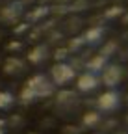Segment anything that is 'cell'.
<instances>
[{
    "label": "cell",
    "instance_id": "cell-1",
    "mask_svg": "<svg viewBox=\"0 0 128 134\" xmlns=\"http://www.w3.org/2000/svg\"><path fill=\"white\" fill-rule=\"evenodd\" d=\"M54 93V84L48 76L45 75H34L28 78L24 88L21 90V103L22 104H32L37 99H46Z\"/></svg>",
    "mask_w": 128,
    "mask_h": 134
},
{
    "label": "cell",
    "instance_id": "cell-2",
    "mask_svg": "<svg viewBox=\"0 0 128 134\" xmlns=\"http://www.w3.org/2000/svg\"><path fill=\"white\" fill-rule=\"evenodd\" d=\"M74 76H76V67L67 62H59V63L52 65V69H50V80L54 86H65Z\"/></svg>",
    "mask_w": 128,
    "mask_h": 134
},
{
    "label": "cell",
    "instance_id": "cell-3",
    "mask_svg": "<svg viewBox=\"0 0 128 134\" xmlns=\"http://www.w3.org/2000/svg\"><path fill=\"white\" fill-rule=\"evenodd\" d=\"M123 76H124V69L119 63H108L100 71V82L106 88H109V90H113L115 86H119Z\"/></svg>",
    "mask_w": 128,
    "mask_h": 134
},
{
    "label": "cell",
    "instance_id": "cell-4",
    "mask_svg": "<svg viewBox=\"0 0 128 134\" xmlns=\"http://www.w3.org/2000/svg\"><path fill=\"white\" fill-rule=\"evenodd\" d=\"M119 106H121V93L115 90H108L97 99V110L100 114L102 112H106V114L115 112Z\"/></svg>",
    "mask_w": 128,
    "mask_h": 134
},
{
    "label": "cell",
    "instance_id": "cell-5",
    "mask_svg": "<svg viewBox=\"0 0 128 134\" xmlns=\"http://www.w3.org/2000/svg\"><path fill=\"white\" fill-rule=\"evenodd\" d=\"M99 84H100V76L91 71H86L76 78V88L80 93H91L99 88Z\"/></svg>",
    "mask_w": 128,
    "mask_h": 134
},
{
    "label": "cell",
    "instance_id": "cell-6",
    "mask_svg": "<svg viewBox=\"0 0 128 134\" xmlns=\"http://www.w3.org/2000/svg\"><path fill=\"white\" fill-rule=\"evenodd\" d=\"M22 2H11L8 6L2 8V11H0V21L2 23H8V24H13L17 23L21 17H22Z\"/></svg>",
    "mask_w": 128,
    "mask_h": 134
},
{
    "label": "cell",
    "instance_id": "cell-7",
    "mask_svg": "<svg viewBox=\"0 0 128 134\" xmlns=\"http://www.w3.org/2000/svg\"><path fill=\"white\" fill-rule=\"evenodd\" d=\"M24 69H26V62H24L22 58H19V56H9V58H6V62H4V65H2V71H4L6 75H9V76L21 75Z\"/></svg>",
    "mask_w": 128,
    "mask_h": 134
},
{
    "label": "cell",
    "instance_id": "cell-8",
    "mask_svg": "<svg viewBox=\"0 0 128 134\" xmlns=\"http://www.w3.org/2000/svg\"><path fill=\"white\" fill-rule=\"evenodd\" d=\"M106 34V28L104 26H91L87 28L84 34H82V39H84V45H97L102 41Z\"/></svg>",
    "mask_w": 128,
    "mask_h": 134
},
{
    "label": "cell",
    "instance_id": "cell-9",
    "mask_svg": "<svg viewBox=\"0 0 128 134\" xmlns=\"http://www.w3.org/2000/svg\"><path fill=\"white\" fill-rule=\"evenodd\" d=\"M48 58H50V50L46 45H37L28 52V62L34 63V65H39V63L46 62Z\"/></svg>",
    "mask_w": 128,
    "mask_h": 134
},
{
    "label": "cell",
    "instance_id": "cell-10",
    "mask_svg": "<svg viewBox=\"0 0 128 134\" xmlns=\"http://www.w3.org/2000/svg\"><path fill=\"white\" fill-rule=\"evenodd\" d=\"M56 104L59 108H72L78 104V95L74 91H69V90H61L56 95Z\"/></svg>",
    "mask_w": 128,
    "mask_h": 134
},
{
    "label": "cell",
    "instance_id": "cell-11",
    "mask_svg": "<svg viewBox=\"0 0 128 134\" xmlns=\"http://www.w3.org/2000/svg\"><path fill=\"white\" fill-rule=\"evenodd\" d=\"M102 125V114L99 110H89L82 115V129H99Z\"/></svg>",
    "mask_w": 128,
    "mask_h": 134
},
{
    "label": "cell",
    "instance_id": "cell-12",
    "mask_svg": "<svg viewBox=\"0 0 128 134\" xmlns=\"http://www.w3.org/2000/svg\"><path fill=\"white\" fill-rule=\"evenodd\" d=\"M108 65V58H104V56H100V54H97V56H93V58H89L87 60V63H86V67H87V71H91V73H100L104 67Z\"/></svg>",
    "mask_w": 128,
    "mask_h": 134
},
{
    "label": "cell",
    "instance_id": "cell-13",
    "mask_svg": "<svg viewBox=\"0 0 128 134\" xmlns=\"http://www.w3.org/2000/svg\"><path fill=\"white\" fill-rule=\"evenodd\" d=\"M48 11H50V9L46 8V6L34 8L32 11H28V13H26V19H28V21H32V23H35V21H41L43 17H46V15H48Z\"/></svg>",
    "mask_w": 128,
    "mask_h": 134
},
{
    "label": "cell",
    "instance_id": "cell-14",
    "mask_svg": "<svg viewBox=\"0 0 128 134\" xmlns=\"http://www.w3.org/2000/svg\"><path fill=\"white\" fill-rule=\"evenodd\" d=\"M117 50H119V43H117L115 39H111V41H106V43L102 45V48H100V52H99V54L109 60L111 56L117 52Z\"/></svg>",
    "mask_w": 128,
    "mask_h": 134
},
{
    "label": "cell",
    "instance_id": "cell-15",
    "mask_svg": "<svg viewBox=\"0 0 128 134\" xmlns=\"http://www.w3.org/2000/svg\"><path fill=\"white\" fill-rule=\"evenodd\" d=\"M15 104V95L8 90L0 91V110H9Z\"/></svg>",
    "mask_w": 128,
    "mask_h": 134
},
{
    "label": "cell",
    "instance_id": "cell-16",
    "mask_svg": "<svg viewBox=\"0 0 128 134\" xmlns=\"http://www.w3.org/2000/svg\"><path fill=\"white\" fill-rule=\"evenodd\" d=\"M124 11H126V9H124L123 6H109V8L104 11V19L113 21V19H117V17H121Z\"/></svg>",
    "mask_w": 128,
    "mask_h": 134
},
{
    "label": "cell",
    "instance_id": "cell-17",
    "mask_svg": "<svg viewBox=\"0 0 128 134\" xmlns=\"http://www.w3.org/2000/svg\"><path fill=\"white\" fill-rule=\"evenodd\" d=\"M84 47V39L82 36H76V37H71L69 39V45H67V50L69 52H78L80 48Z\"/></svg>",
    "mask_w": 128,
    "mask_h": 134
},
{
    "label": "cell",
    "instance_id": "cell-18",
    "mask_svg": "<svg viewBox=\"0 0 128 134\" xmlns=\"http://www.w3.org/2000/svg\"><path fill=\"white\" fill-rule=\"evenodd\" d=\"M69 50H67V47H61V48H56V52H54V60H56V63H59V62H65L67 58H69Z\"/></svg>",
    "mask_w": 128,
    "mask_h": 134
},
{
    "label": "cell",
    "instance_id": "cell-19",
    "mask_svg": "<svg viewBox=\"0 0 128 134\" xmlns=\"http://www.w3.org/2000/svg\"><path fill=\"white\" fill-rule=\"evenodd\" d=\"M63 134H82V127L67 125V127H63Z\"/></svg>",
    "mask_w": 128,
    "mask_h": 134
},
{
    "label": "cell",
    "instance_id": "cell-20",
    "mask_svg": "<svg viewBox=\"0 0 128 134\" xmlns=\"http://www.w3.org/2000/svg\"><path fill=\"white\" fill-rule=\"evenodd\" d=\"M87 4H89L87 0H76V2L71 6V9H72V11H80V9H84Z\"/></svg>",
    "mask_w": 128,
    "mask_h": 134
},
{
    "label": "cell",
    "instance_id": "cell-21",
    "mask_svg": "<svg viewBox=\"0 0 128 134\" xmlns=\"http://www.w3.org/2000/svg\"><path fill=\"white\" fill-rule=\"evenodd\" d=\"M6 48L9 50V52H11V50H21V48H22V43H21V41H11V43L6 45Z\"/></svg>",
    "mask_w": 128,
    "mask_h": 134
},
{
    "label": "cell",
    "instance_id": "cell-22",
    "mask_svg": "<svg viewBox=\"0 0 128 134\" xmlns=\"http://www.w3.org/2000/svg\"><path fill=\"white\" fill-rule=\"evenodd\" d=\"M9 123H11V127H21L22 125V117L21 115H13L9 119Z\"/></svg>",
    "mask_w": 128,
    "mask_h": 134
},
{
    "label": "cell",
    "instance_id": "cell-23",
    "mask_svg": "<svg viewBox=\"0 0 128 134\" xmlns=\"http://www.w3.org/2000/svg\"><path fill=\"white\" fill-rule=\"evenodd\" d=\"M6 132H8V121L0 119V134H6Z\"/></svg>",
    "mask_w": 128,
    "mask_h": 134
},
{
    "label": "cell",
    "instance_id": "cell-24",
    "mask_svg": "<svg viewBox=\"0 0 128 134\" xmlns=\"http://www.w3.org/2000/svg\"><path fill=\"white\" fill-rule=\"evenodd\" d=\"M28 28H30V24H28V23H24V24H19V28L15 30V34H22V32H26Z\"/></svg>",
    "mask_w": 128,
    "mask_h": 134
},
{
    "label": "cell",
    "instance_id": "cell-25",
    "mask_svg": "<svg viewBox=\"0 0 128 134\" xmlns=\"http://www.w3.org/2000/svg\"><path fill=\"white\" fill-rule=\"evenodd\" d=\"M78 23H80L78 19H74V21H71V23H69V30H76V28H78V26H76Z\"/></svg>",
    "mask_w": 128,
    "mask_h": 134
},
{
    "label": "cell",
    "instance_id": "cell-26",
    "mask_svg": "<svg viewBox=\"0 0 128 134\" xmlns=\"http://www.w3.org/2000/svg\"><path fill=\"white\" fill-rule=\"evenodd\" d=\"M121 21H123V24H128V11H124L121 15Z\"/></svg>",
    "mask_w": 128,
    "mask_h": 134
},
{
    "label": "cell",
    "instance_id": "cell-27",
    "mask_svg": "<svg viewBox=\"0 0 128 134\" xmlns=\"http://www.w3.org/2000/svg\"><path fill=\"white\" fill-rule=\"evenodd\" d=\"M113 134H128V132H124V130H117V132H113Z\"/></svg>",
    "mask_w": 128,
    "mask_h": 134
},
{
    "label": "cell",
    "instance_id": "cell-28",
    "mask_svg": "<svg viewBox=\"0 0 128 134\" xmlns=\"http://www.w3.org/2000/svg\"><path fill=\"white\" fill-rule=\"evenodd\" d=\"M95 134H104V132H95Z\"/></svg>",
    "mask_w": 128,
    "mask_h": 134
},
{
    "label": "cell",
    "instance_id": "cell-29",
    "mask_svg": "<svg viewBox=\"0 0 128 134\" xmlns=\"http://www.w3.org/2000/svg\"><path fill=\"white\" fill-rule=\"evenodd\" d=\"M126 123H128V115H126Z\"/></svg>",
    "mask_w": 128,
    "mask_h": 134
},
{
    "label": "cell",
    "instance_id": "cell-30",
    "mask_svg": "<svg viewBox=\"0 0 128 134\" xmlns=\"http://www.w3.org/2000/svg\"><path fill=\"white\" fill-rule=\"evenodd\" d=\"M0 37H2V34H0Z\"/></svg>",
    "mask_w": 128,
    "mask_h": 134
}]
</instances>
